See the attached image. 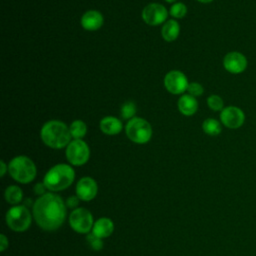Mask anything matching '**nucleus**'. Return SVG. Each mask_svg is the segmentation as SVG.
Here are the masks:
<instances>
[{"mask_svg":"<svg viewBox=\"0 0 256 256\" xmlns=\"http://www.w3.org/2000/svg\"><path fill=\"white\" fill-rule=\"evenodd\" d=\"M33 216L37 225L46 231L58 229L66 218V204L55 193H45L36 199Z\"/></svg>","mask_w":256,"mask_h":256,"instance_id":"f257e3e1","label":"nucleus"},{"mask_svg":"<svg viewBox=\"0 0 256 256\" xmlns=\"http://www.w3.org/2000/svg\"><path fill=\"white\" fill-rule=\"evenodd\" d=\"M8 171L14 180L23 184L30 183L36 176V166L34 162L26 156L13 158L9 163Z\"/></svg>","mask_w":256,"mask_h":256,"instance_id":"20e7f679","label":"nucleus"},{"mask_svg":"<svg viewBox=\"0 0 256 256\" xmlns=\"http://www.w3.org/2000/svg\"><path fill=\"white\" fill-rule=\"evenodd\" d=\"M186 12H187L186 6L181 2L173 4L172 7L170 8V14H171V16H173L175 18L184 17L186 15Z\"/></svg>","mask_w":256,"mask_h":256,"instance_id":"b1692460","label":"nucleus"},{"mask_svg":"<svg viewBox=\"0 0 256 256\" xmlns=\"http://www.w3.org/2000/svg\"><path fill=\"white\" fill-rule=\"evenodd\" d=\"M98 186L91 177L81 178L76 185V196L82 201H90L97 195Z\"/></svg>","mask_w":256,"mask_h":256,"instance_id":"ddd939ff","label":"nucleus"},{"mask_svg":"<svg viewBox=\"0 0 256 256\" xmlns=\"http://www.w3.org/2000/svg\"><path fill=\"white\" fill-rule=\"evenodd\" d=\"M87 242L89 243V245L91 246V248L93 250H100L103 247V242H102L101 238L95 236L93 233L88 234Z\"/></svg>","mask_w":256,"mask_h":256,"instance_id":"393cba45","label":"nucleus"},{"mask_svg":"<svg viewBox=\"0 0 256 256\" xmlns=\"http://www.w3.org/2000/svg\"><path fill=\"white\" fill-rule=\"evenodd\" d=\"M197 1H199V2H201V3H210V2H212L213 0H197Z\"/></svg>","mask_w":256,"mask_h":256,"instance_id":"7c9ffc66","label":"nucleus"},{"mask_svg":"<svg viewBox=\"0 0 256 256\" xmlns=\"http://www.w3.org/2000/svg\"><path fill=\"white\" fill-rule=\"evenodd\" d=\"M187 91L189 92L190 95H192L193 97H196V96H200L203 94L204 88L202 87L201 84H199L197 82H192V83H189V85L187 87Z\"/></svg>","mask_w":256,"mask_h":256,"instance_id":"a878e982","label":"nucleus"},{"mask_svg":"<svg viewBox=\"0 0 256 256\" xmlns=\"http://www.w3.org/2000/svg\"><path fill=\"white\" fill-rule=\"evenodd\" d=\"M69 224L71 228L77 233L86 234L93 228V216L91 212L86 208H75L70 213Z\"/></svg>","mask_w":256,"mask_h":256,"instance_id":"0eeeda50","label":"nucleus"},{"mask_svg":"<svg viewBox=\"0 0 256 256\" xmlns=\"http://www.w3.org/2000/svg\"><path fill=\"white\" fill-rule=\"evenodd\" d=\"M71 136L74 139H82L87 132V126L82 120H75L69 127Z\"/></svg>","mask_w":256,"mask_h":256,"instance_id":"412c9836","label":"nucleus"},{"mask_svg":"<svg viewBox=\"0 0 256 256\" xmlns=\"http://www.w3.org/2000/svg\"><path fill=\"white\" fill-rule=\"evenodd\" d=\"M46 186L44 185V183H37L35 186H34V192L37 194V195H44L45 194V191H46Z\"/></svg>","mask_w":256,"mask_h":256,"instance_id":"cd10ccee","label":"nucleus"},{"mask_svg":"<svg viewBox=\"0 0 256 256\" xmlns=\"http://www.w3.org/2000/svg\"><path fill=\"white\" fill-rule=\"evenodd\" d=\"M166 8L158 3H150L142 11V19L148 25L156 26L163 23L167 18Z\"/></svg>","mask_w":256,"mask_h":256,"instance_id":"9b49d317","label":"nucleus"},{"mask_svg":"<svg viewBox=\"0 0 256 256\" xmlns=\"http://www.w3.org/2000/svg\"><path fill=\"white\" fill-rule=\"evenodd\" d=\"M66 157L72 165H83L90 157L89 147L83 140L75 139L68 144L66 149Z\"/></svg>","mask_w":256,"mask_h":256,"instance_id":"6e6552de","label":"nucleus"},{"mask_svg":"<svg viewBox=\"0 0 256 256\" xmlns=\"http://www.w3.org/2000/svg\"><path fill=\"white\" fill-rule=\"evenodd\" d=\"M207 105L213 111H222L224 109L223 99L218 95H211L207 98Z\"/></svg>","mask_w":256,"mask_h":256,"instance_id":"4be33fe9","label":"nucleus"},{"mask_svg":"<svg viewBox=\"0 0 256 256\" xmlns=\"http://www.w3.org/2000/svg\"><path fill=\"white\" fill-rule=\"evenodd\" d=\"M8 248V239L4 234L0 235V251L3 252Z\"/></svg>","mask_w":256,"mask_h":256,"instance_id":"c85d7f7f","label":"nucleus"},{"mask_svg":"<svg viewBox=\"0 0 256 256\" xmlns=\"http://www.w3.org/2000/svg\"><path fill=\"white\" fill-rule=\"evenodd\" d=\"M79 198L77 196H71L66 200V206L69 208H76L79 203Z\"/></svg>","mask_w":256,"mask_h":256,"instance_id":"bb28decb","label":"nucleus"},{"mask_svg":"<svg viewBox=\"0 0 256 256\" xmlns=\"http://www.w3.org/2000/svg\"><path fill=\"white\" fill-rule=\"evenodd\" d=\"M4 196H5V200L7 201V203L12 204V205H17L23 199L22 190L20 187H18L16 185L8 186L5 189Z\"/></svg>","mask_w":256,"mask_h":256,"instance_id":"6ab92c4d","label":"nucleus"},{"mask_svg":"<svg viewBox=\"0 0 256 256\" xmlns=\"http://www.w3.org/2000/svg\"><path fill=\"white\" fill-rule=\"evenodd\" d=\"M248 61L244 54L238 51L227 53L223 59V66L231 74H240L247 68Z\"/></svg>","mask_w":256,"mask_h":256,"instance_id":"f8f14e48","label":"nucleus"},{"mask_svg":"<svg viewBox=\"0 0 256 256\" xmlns=\"http://www.w3.org/2000/svg\"><path fill=\"white\" fill-rule=\"evenodd\" d=\"M202 129L207 135H210V136H217L222 131L220 122L213 118H208L204 120V122L202 123Z\"/></svg>","mask_w":256,"mask_h":256,"instance_id":"aec40b11","label":"nucleus"},{"mask_svg":"<svg viewBox=\"0 0 256 256\" xmlns=\"http://www.w3.org/2000/svg\"><path fill=\"white\" fill-rule=\"evenodd\" d=\"M43 142L54 149H61L70 143L71 133L65 123L58 120L46 122L40 132Z\"/></svg>","mask_w":256,"mask_h":256,"instance_id":"f03ea898","label":"nucleus"},{"mask_svg":"<svg viewBox=\"0 0 256 256\" xmlns=\"http://www.w3.org/2000/svg\"><path fill=\"white\" fill-rule=\"evenodd\" d=\"M164 85L168 92L172 94H181L187 90L189 83L184 73L172 70L166 74L164 78Z\"/></svg>","mask_w":256,"mask_h":256,"instance_id":"9d476101","label":"nucleus"},{"mask_svg":"<svg viewBox=\"0 0 256 256\" xmlns=\"http://www.w3.org/2000/svg\"><path fill=\"white\" fill-rule=\"evenodd\" d=\"M221 123L230 129L240 128L245 121V114L237 106H227L220 113Z\"/></svg>","mask_w":256,"mask_h":256,"instance_id":"1a4fd4ad","label":"nucleus"},{"mask_svg":"<svg viewBox=\"0 0 256 256\" xmlns=\"http://www.w3.org/2000/svg\"><path fill=\"white\" fill-rule=\"evenodd\" d=\"M178 109L185 116L193 115L198 109V102L190 94H186L180 97L178 100Z\"/></svg>","mask_w":256,"mask_h":256,"instance_id":"dca6fc26","label":"nucleus"},{"mask_svg":"<svg viewBox=\"0 0 256 256\" xmlns=\"http://www.w3.org/2000/svg\"><path fill=\"white\" fill-rule=\"evenodd\" d=\"M127 137L134 143H147L152 136L151 125L142 118H132L128 121L125 127Z\"/></svg>","mask_w":256,"mask_h":256,"instance_id":"423d86ee","label":"nucleus"},{"mask_svg":"<svg viewBox=\"0 0 256 256\" xmlns=\"http://www.w3.org/2000/svg\"><path fill=\"white\" fill-rule=\"evenodd\" d=\"M0 166H1L0 176H1V177H3V176L5 175V173H6V171H7V166H6V164H5V162H4L3 160H1V161H0Z\"/></svg>","mask_w":256,"mask_h":256,"instance_id":"c756f323","label":"nucleus"},{"mask_svg":"<svg viewBox=\"0 0 256 256\" xmlns=\"http://www.w3.org/2000/svg\"><path fill=\"white\" fill-rule=\"evenodd\" d=\"M103 24V16L99 11L89 10L81 18V25L85 30L95 31Z\"/></svg>","mask_w":256,"mask_h":256,"instance_id":"4468645a","label":"nucleus"},{"mask_svg":"<svg viewBox=\"0 0 256 256\" xmlns=\"http://www.w3.org/2000/svg\"><path fill=\"white\" fill-rule=\"evenodd\" d=\"M120 112H121V116L124 119H132V117L135 115V112H136V106L131 101L125 102L122 105Z\"/></svg>","mask_w":256,"mask_h":256,"instance_id":"5701e85b","label":"nucleus"},{"mask_svg":"<svg viewBox=\"0 0 256 256\" xmlns=\"http://www.w3.org/2000/svg\"><path fill=\"white\" fill-rule=\"evenodd\" d=\"M114 223L111 219L107 217H102L98 219L92 228V233L99 238H106L113 233Z\"/></svg>","mask_w":256,"mask_h":256,"instance_id":"2eb2a0df","label":"nucleus"},{"mask_svg":"<svg viewBox=\"0 0 256 256\" xmlns=\"http://www.w3.org/2000/svg\"><path fill=\"white\" fill-rule=\"evenodd\" d=\"M75 172L67 164H57L45 174L43 183L50 191L57 192L68 188L74 181Z\"/></svg>","mask_w":256,"mask_h":256,"instance_id":"7ed1b4c3","label":"nucleus"},{"mask_svg":"<svg viewBox=\"0 0 256 256\" xmlns=\"http://www.w3.org/2000/svg\"><path fill=\"white\" fill-rule=\"evenodd\" d=\"M179 32L180 26L176 20H168L161 30L162 37L168 42L174 41L178 37Z\"/></svg>","mask_w":256,"mask_h":256,"instance_id":"a211bd4d","label":"nucleus"},{"mask_svg":"<svg viewBox=\"0 0 256 256\" xmlns=\"http://www.w3.org/2000/svg\"><path fill=\"white\" fill-rule=\"evenodd\" d=\"M31 213L23 205H15L11 207L5 216L6 224L15 232H23L27 230L31 224Z\"/></svg>","mask_w":256,"mask_h":256,"instance_id":"39448f33","label":"nucleus"},{"mask_svg":"<svg viewBox=\"0 0 256 256\" xmlns=\"http://www.w3.org/2000/svg\"><path fill=\"white\" fill-rule=\"evenodd\" d=\"M100 129L104 134L116 135L122 130V123L118 118L107 116L100 121Z\"/></svg>","mask_w":256,"mask_h":256,"instance_id":"f3484780","label":"nucleus"},{"mask_svg":"<svg viewBox=\"0 0 256 256\" xmlns=\"http://www.w3.org/2000/svg\"><path fill=\"white\" fill-rule=\"evenodd\" d=\"M166 2H169V3H173V2H175L176 0H165Z\"/></svg>","mask_w":256,"mask_h":256,"instance_id":"2f4dec72","label":"nucleus"}]
</instances>
